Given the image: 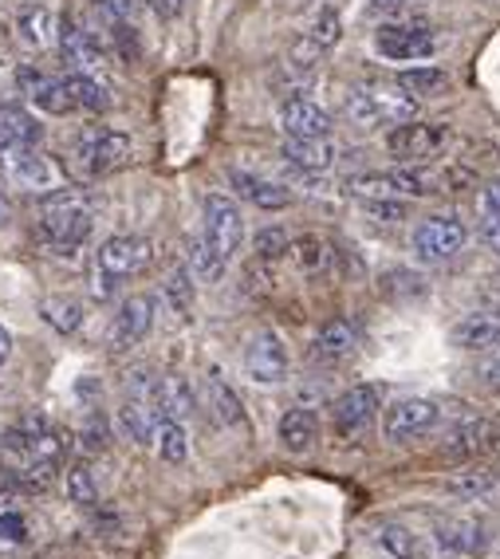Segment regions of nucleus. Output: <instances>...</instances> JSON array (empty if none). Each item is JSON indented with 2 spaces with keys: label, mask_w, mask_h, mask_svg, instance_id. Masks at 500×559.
Wrapping results in <instances>:
<instances>
[{
  "label": "nucleus",
  "mask_w": 500,
  "mask_h": 559,
  "mask_svg": "<svg viewBox=\"0 0 500 559\" xmlns=\"http://www.w3.org/2000/svg\"><path fill=\"white\" fill-rule=\"evenodd\" d=\"M489 485H492L489 477H457V480H450V489L461 492V497H477V492H485Z\"/></svg>",
  "instance_id": "49530a36"
},
{
  "label": "nucleus",
  "mask_w": 500,
  "mask_h": 559,
  "mask_svg": "<svg viewBox=\"0 0 500 559\" xmlns=\"http://www.w3.org/2000/svg\"><path fill=\"white\" fill-rule=\"evenodd\" d=\"M9 355H12V335L4 328H0V362L9 359Z\"/></svg>",
  "instance_id": "de8ad7c7"
},
{
  "label": "nucleus",
  "mask_w": 500,
  "mask_h": 559,
  "mask_svg": "<svg viewBox=\"0 0 500 559\" xmlns=\"http://www.w3.org/2000/svg\"><path fill=\"white\" fill-rule=\"evenodd\" d=\"M438 48V32L430 21H391L374 32V51L382 60H426Z\"/></svg>",
  "instance_id": "0eeeda50"
},
{
  "label": "nucleus",
  "mask_w": 500,
  "mask_h": 559,
  "mask_svg": "<svg viewBox=\"0 0 500 559\" xmlns=\"http://www.w3.org/2000/svg\"><path fill=\"white\" fill-rule=\"evenodd\" d=\"M16 36H21L24 48L40 51L60 36V21H56L44 4H28V9H21V16H16Z\"/></svg>",
  "instance_id": "a878e982"
},
{
  "label": "nucleus",
  "mask_w": 500,
  "mask_h": 559,
  "mask_svg": "<svg viewBox=\"0 0 500 559\" xmlns=\"http://www.w3.org/2000/svg\"><path fill=\"white\" fill-rule=\"evenodd\" d=\"M44 127L32 119V110L21 103H0V154L16 151V146H40Z\"/></svg>",
  "instance_id": "aec40b11"
},
{
  "label": "nucleus",
  "mask_w": 500,
  "mask_h": 559,
  "mask_svg": "<svg viewBox=\"0 0 500 559\" xmlns=\"http://www.w3.org/2000/svg\"><path fill=\"white\" fill-rule=\"evenodd\" d=\"M394 87H402L410 99H438V95H445V91L453 87L450 71L441 68H406L398 71V83Z\"/></svg>",
  "instance_id": "c85d7f7f"
},
{
  "label": "nucleus",
  "mask_w": 500,
  "mask_h": 559,
  "mask_svg": "<svg viewBox=\"0 0 500 559\" xmlns=\"http://www.w3.org/2000/svg\"><path fill=\"white\" fill-rule=\"evenodd\" d=\"M453 343L461 350H492L500 347V308L492 311H473L469 320H461L453 328Z\"/></svg>",
  "instance_id": "5701e85b"
},
{
  "label": "nucleus",
  "mask_w": 500,
  "mask_h": 559,
  "mask_svg": "<svg viewBox=\"0 0 500 559\" xmlns=\"http://www.w3.org/2000/svg\"><path fill=\"white\" fill-rule=\"evenodd\" d=\"M477 225L480 240L500 257V178H489L477 193Z\"/></svg>",
  "instance_id": "7c9ffc66"
},
{
  "label": "nucleus",
  "mask_w": 500,
  "mask_h": 559,
  "mask_svg": "<svg viewBox=\"0 0 500 559\" xmlns=\"http://www.w3.org/2000/svg\"><path fill=\"white\" fill-rule=\"evenodd\" d=\"M497 480H500V469H497Z\"/></svg>",
  "instance_id": "864d4df0"
},
{
  "label": "nucleus",
  "mask_w": 500,
  "mask_h": 559,
  "mask_svg": "<svg viewBox=\"0 0 500 559\" xmlns=\"http://www.w3.org/2000/svg\"><path fill=\"white\" fill-rule=\"evenodd\" d=\"M9 217H12V210H9V198H4V190H0V229L9 225Z\"/></svg>",
  "instance_id": "8fccbe9b"
},
{
  "label": "nucleus",
  "mask_w": 500,
  "mask_h": 559,
  "mask_svg": "<svg viewBox=\"0 0 500 559\" xmlns=\"http://www.w3.org/2000/svg\"><path fill=\"white\" fill-rule=\"evenodd\" d=\"M288 252L296 257L300 272H308V276H320V272H328L331 269V257H335V249H331L323 237H316V233H303V237H296Z\"/></svg>",
  "instance_id": "473e14b6"
},
{
  "label": "nucleus",
  "mask_w": 500,
  "mask_h": 559,
  "mask_svg": "<svg viewBox=\"0 0 500 559\" xmlns=\"http://www.w3.org/2000/svg\"><path fill=\"white\" fill-rule=\"evenodd\" d=\"M229 181L237 186V193L245 201H252L257 210H269V213H281V210H288L291 201V190L288 186H281V181H269V178H261V174H249V170H237L233 166L229 170Z\"/></svg>",
  "instance_id": "a211bd4d"
},
{
  "label": "nucleus",
  "mask_w": 500,
  "mask_h": 559,
  "mask_svg": "<svg viewBox=\"0 0 500 559\" xmlns=\"http://www.w3.org/2000/svg\"><path fill=\"white\" fill-rule=\"evenodd\" d=\"M362 213L374 221H406V201L402 198H362Z\"/></svg>",
  "instance_id": "37998d69"
},
{
  "label": "nucleus",
  "mask_w": 500,
  "mask_h": 559,
  "mask_svg": "<svg viewBox=\"0 0 500 559\" xmlns=\"http://www.w3.org/2000/svg\"><path fill=\"white\" fill-rule=\"evenodd\" d=\"M131 154H134L131 139L122 130H110V127H83L75 134V142H71V166H75V174L83 181L107 178V174L122 170L131 162Z\"/></svg>",
  "instance_id": "f03ea898"
},
{
  "label": "nucleus",
  "mask_w": 500,
  "mask_h": 559,
  "mask_svg": "<svg viewBox=\"0 0 500 559\" xmlns=\"http://www.w3.org/2000/svg\"><path fill=\"white\" fill-rule=\"evenodd\" d=\"M453 130L445 122H402L386 134V151L394 162H430L438 154L450 151Z\"/></svg>",
  "instance_id": "423d86ee"
},
{
  "label": "nucleus",
  "mask_w": 500,
  "mask_h": 559,
  "mask_svg": "<svg viewBox=\"0 0 500 559\" xmlns=\"http://www.w3.org/2000/svg\"><path fill=\"white\" fill-rule=\"evenodd\" d=\"M374 9H402V4H410V0H367Z\"/></svg>",
  "instance_id": "3c124183"
},
{
  "label": "nucleus",
  "mask_w": 500,
  "mask_h": 559,
  "mask_svg": "<svg viewBox=\"0 0 500 559\" xmlns=\"http://www.w3.org/2000/svg\"><path fill=\"white\" fill-rule=\"evenodd\" d=\"M28 539V528H24V520L16 512H0V544H24Z\"/></svg>",
  "instance_id": "c03bdc74"
},
{
  "label": "nucleus",
  "mask_w": 500,
  "mask_h": 559,
  "mask_svg": "<svg viewBox=\"0 0 500 559\" xmlns=\"http://www.w3.org/2000/svg\"><path fill=\"white\" fill-rule=\"evenodd\" d=\"M492 551H497V559H500V544H497V548H492Z\"/></svg>",
  "instance_id": "603ef678"
},
{
  "label": "nucleus",
  "mask_w": 500,
  "mask_h": 559,
  "mask_svg": "<svg viewBox=\"0 0 500 559\" xmlns=\"http://www.w3.org/2000/svg\"><path fill=\"white\" fill-rule=\"evenodd\" d=\"M477 374L489 382V386H500V347L485 350V359L477 362Z\"/></svg>",
  "instance_id": "a18cd8bd"
},
{
  "label": "nucleus",
  "mask_w": 500,
  "mask_h": 559,
  "mask_svg": "<svg viewBox=\"0 0 500 559\" xmlns=\"http://www.w3.org/2000/svg\"><path fill=\"white\" fill-rule=\"evenodd\" d=\"M63 87L71 95V107L75 110H91V115H103L110 107V91L103 87L95 75H83V71H68L63 75Z\"/></svg>",
  "instance_id": "c756f323"
},
{
  "label": "nucleus",
  "mask_w": 500,
  "mask_h": 559,
  "mask_svg": "<svg viewBox=\"0 0 500 559\" xmlns=\"http://www.w3.org/2000/svg\"><path fill=\"white\" fill-rule=\"evenodd\" d=\"M320 441V418L311 409L296 406L281 418V445L288 453H308Z\"/></svg>",
  "instance_id": "bb28decb"
},
{
  "label": "nucleus",
  "mask_w": 500,
  "mask_h": 559,
  "mask_svg": "<svg viewBox=\"0 0 500 559\" xmlns=\"http://www.w3.org/2000/svg\"><path fill=\"white\" fill-rule=\"evenodd\" d=\"M347 119L362 130H379V127H402V122H414L418 115V99H410L402 87H355L343 103Z\"/></svg>",
  "instance_id": "7ed1b4c3"
},
{
  "label": "nucleus",
  "mask_w": 500,
  "mask_h": 559,
  "mask_svg": "<svg viewBox=\"0 0 500 559\" xmlns=\"http://www.w3.org/2000/svg\"><path fill=\"white\" fill-rule=\"evenodd\" d=\"M438 418H441V406L433 399H402L386 409L382 433L391 441H410V438H421L426 430H433Z\"/></svg>",
  "instance_id": "9b49d317"
},
{
  "label": "nucleus",
  "mask_w": 500,
  "mask_h": 559,
  "mask_svg": "<svg viewBox=\"0 0 500 559\" xmlns=\"http://www.w3.org/2000/svg\"><path fill=\"white\" fill-rule=\"evenodd\" d=\"M154 4H158L166 16H170V12H181V4H186V0H154Z\"/></svg>",
  "instance_id": "09e8293b"
},
{
  "label": "nucleus",
  "mask_w": 500,
  "mask_h": 559,
  "mask_svg": "<svg viewBox=\"0 0 500 559\" xmlns=\"http://www.w3.org/2000/svg\"><path fill=\"white\" fill-rule=\"evenodd\" d=\"M162 296H166V304H170L174 316L190 320L193 316V276H190V269H174L170 276H166V284H162Z\"/></svg>",
  "instance_id": "f704fd0d"
},
{
  "label": "nucleus",
  "mask_w": 500,
  "mask_h": 559,
  "mask_svg": "<svg viewBox=\"0 0 500 559\" xmlns=\"http://www.w3.org/2000/svg\"><path fill=\"white\" fill-rule=\"evenodd\" d=\"M91 201L80 190H51L40 201V240L51 252H75L91 237Z\"/></svg>",
  "instance_id": "f257e3e1"
},
{
  "label": "nucleus",
  "mask_w": 500,
  "mask_h": 559,
  "mask_svg": "<svg viewBox=\"0 0 500 559\" xmlns=\"http://www.w3.org/2000/svg\"><path fill=\"white\" fill-rule=\"evenodd\" d=\"M56 40H60V51L71 71H83V75H95V71H99L103 44L91 28H83V24H75V21H60V36H56Z\"/></svg>",
  "instance_id": "2eb2a0df"
},
{
  "label": "nucleus",
  "mask_w": 500,
  "mask_h": 559,
  "mask_svg": "<svg viewBox=\"0 0 500 559\" xmlns=\"http://www.w3.org/2000/svg\"><path fill=\"white\" fill-rule=\"evenodd\" d=\"M497 421L492 418H469V421H461L457 430H453L450 445H445V453L450 457H461V461H469V457H480V453H489L492 445H497Z\"/></svg>",
  "instance_id": "4be33fe9"
},
{
  "label": "nucleus",
  "mask_w": 500,
  "mask_h": 559,
  "mask_svg": "<svg viewBox=\"0 0 500 559\" xmlns=\"http://www.w3.org/2000/svg\"><path fill=\"white\" fill-rule=\"evenodd\" d=\"M281 154L291 162V166H300V170H308V174H320L335 162V142L331 139H288Z\"/></svg>",
  "instance_id": "cd10ccee"
},
{
  "label": "nucleus",
  "mask_w": 500,
  "mask_h": 559,
  "mask_svg": "<svg viewBox=\"0 0 500 559\" xmlns=\"http://www.w3.org/2000/svg\"><path fill=\"white\" fill-rule=\"evenodd\" d=\"M44 320L60 331V335H71V331H80V323H83V304L71 300V296H48V300H44Z\"/></svg>",
  "instance_id": "c9c22d12"
},
{
  "label": "nucleus",
  "mask_w": 500,
  "mask_h": 559,
  "mask_svg": "<svg viewBox=\"0 0 500 559\" xmlns=\"http://www.w3.org/2000/svg\"><path fill=\"white\" fill-rule=\"evenodd\" d=\"M374 409H379V390L350 386V390H343L340 399H335V406H331V426H335L340 438H359V433L370 430Z\"/></svg>",
  "instance_id": "f8f14e48"
},
{
  "label": "nucleus",
  "mask_w": 500,
  "mask_h": 559,
  "mask_svg": "<svg viewBox=\"0 0 500 559\" xmlns=\"http://www.w3.org/2000/svg\"><path fill=\"white\" fill-rule=\"evenodd\" d=\"M0 174H4L9 186L28 190V193H51L56 186H60L56 162H51L48 154L36 151V146H16V151L0 154Z\"/></svg>",
  "instance_id": "1a4fd4ad"
},
{
  "label": "nucleus",
  "mask_w": 500,
  "mask_h": 559,
  "mask_svg": "<svg viewBox=\"0 0 500 559\" xmlns=\"http://www.w3.org/2000/svg\"><path fill=\"white\" fill-rule=\"evenodd\" d=\"M151 260L154 249L146 237H110L99 249V272L119 284V280L139 276L142 269H151Z\"/></svg>",
  "instance_id": "ddd939ff"
},
{
  "label": "nucleus",
  "mask_w": 500,
  "mask_h": 559,
  "mask_svg": "<svg viewBox=\"0 0 500 559\" xmlns=\"http://www.w3.org/2000/svg\"><path fill=\"white\" fill-rule=\"evenodd\" d=\"M201 240L217 252L221 260H233L245 245V217L240 205L225 193H210L205 198V217H201Z\"/></svg>",
  "instance_id": "39448f33"
},
{
  "label": "nucleus",
  "mask_w": 500,
  "mask_h": 559,
  "mask_svg": "<svg viewBox=\"0 0 500 559\" xmlns=\"http://www.w3.org/2000/svg\"><path fill=\"white\" fill-rule=\"evenodd\" d=\"M119 426L127 438H134L139 445H151L154 433H158V418H154V409H146L142 402H122L119 406Z\"/></svg>",
  "instance_id": "72a5a7b5"
},
{
  "label": "nucleus",
  "mask_w": 500,
  "mask_h": 559,
  "mask_svg": "<svg viewBox=\"0 0 500 559\" xmlns=\"http://www.w3.org/2000/svg\"><path fill=\"white\" fill-rule=\"evenodd\" d=\"M68 497L75 500V504H83V509H91V504L99 500V485H95V477H91L87 465L68 469Z\"/></svg>",
  "instance_id": "ea45409f"
},
{
  "label": "nucleus",
  "mask_w": 500,
  "mask_h": 559,
  "mask_svg": "<svg viewBox=\"0 0 500 559\" xmlns=\"http://www.w3.org/2000/svg\"><path fill=\"white\" fill-rule=\"evenodd\" d=\"M288 249H291V240L281 225L257 233V260H261V264H276V260L288 257Z\"/></svg>",
  "instance_id": "58836bf2"
},
{
  "label": "nucleus",
  "mask_w": 500,
  "mask_h": 559,
  "mask_svg": "<svg viewBox=\"0 0 500 559\" xmlns=\"http://www.w3.org/2000/svg\"><path fill=\"white\" fill-rule=\"evenodd\" d=\"M355 350H359V328L350 320H331L323 323L316 343H311V359L323 362V367H340Z\"/></svg>",
  "instance_id": "f3484780"
},
{
  "label": "nucleus",
  "mask_w": 500,
  "mask_h": 559,
  "mask_svg": "<svg viewBox=\"0 0 500 559\" xmlns=\"http://www.w3.org/2000/svg\"><path fill=\"white\" fill-rule=\"evenodd\" d=\"M21 91L28 95L32 103L40 110H48V115H68V110H75L71 107V95H68V87H63V80H51L48 71H36V68H21Z\"/></svg>",
  "instance_id": "6ab92c4d"
},
{
  "label": "nucleus",
  "mask_w": 500,
  "mask_h": 559,
  "mask_svg": "<svg viewBox=\"0 0 500 559\" xmlns=\"http://www.w3.org/2000/svg\"><path fill=\"white\" fill-rule=\"evenodd\" d=\"M190 269H193V276L205 280V284H217V280L225 276V269H229V260H221L217 252L198 237L190 245Z\"/></svg>",
  "instance_id": "4c0bfd02"
},
{
  "label": "nucleus",
  "mask_w": 500,
  "mask_h": 559,
  "mask_svg": "<svg viewBox=\"0 0 500 559\" xmlns=\"http://www.w3.org/2000/svg\"><path fill=\"white\" fill-rule=\"evenodd\" d=\"M154 328V300L151 296H131L122 300V308L115 311L110 323V350H131L139 347Z\"/></svg>",
  "instance_id": "4468645a"
},
{
  "label": "nucleus",
  "mask_w": 500,
  "mask_h": 559,
  "mask_svg": "<svg viewBox=\"0 0 500 559\" xmlns=\"http://www.w3.org/2000/svg\"><path fill=\"white\" fill-rule=\"evenodd\" d=\"M107 441H110V426H107V418H99V414H91V418L83 421V430H80V445H83V453H103V450H107Z\"/></svg>",
  "instance_id": "79ce46f5"
},
{
  "label": "nucleus",
  "mask_w": 500,
  "mask_h": 559,
  "mask_svg": "<svg viewBox=\"0 0 500 559\" xmlns=\"http://www.w3.org/2000/svg\"><path fill=\"white\" fill-rule=\"evenodd\" d=\"M433 539L453 556H480L485 544H489V532L480 528L477 520H441Z\"/></svg>",
  "instance_id": "393cba45"
},
{
  "label": "nucleus",
  "mask_w": 500,
  "mask_h": 559,
  "mask_svg": "<svg viewBox=\"0 0 500 559\" xmlns=\"http://www.w3.org/2000/svg\"><path fill=\"white\" fill-rule=\"evenodd\" d=\"M465 240H469V229L457 217H426L414 225L410 249L421 264H445L465 249Z\"/></svg>",
  "instance_id": "6e6552de"
},
{
  "label": "nucleus",
  "mask_w": 500,
  "mask_h": 559,
  "mask_svg": "<svg viewBox=\"0 0 500 559\" xmlns=\"http://www.w3.org/2000/svg\"><path fill=\"white\" fill-rule=\"evenodd\" d=\"M441 186H445V170H426V166H398V170L350 178V190L359 198H430Z\"/></svg>",
  "instance_id": "20e7f679"
},
{
  "label": "nucleus",
  "mask_w": 500,
  "mask_h": 559,
  "mask_svg": "<svg viewBox=\"0 0 500 559\" xmlns=\"http://www.w3.org/2000/svg\"><path fill=\"white\" fill-rule=\"evenodd\" d=\"M154 445H158L162 461H170V465H181V461L190 457V438H186V426H181V421H158Z\"/></svg>",
  "instance_id": "e433bc0d"
},
{
  "label": "nucleus",
  "mask_w": 500,
  "mask_h": 559,
  "mask_svg": "<svg viewBox=\"0 0 500 559\" xmlns=\"http://www.w3.org/2000/svg\"><path fill=\"white\" fill-rule=\"evenodd\" d=\"M340 32H343L340 28V12H335V9H323L320 16L311 21V28L303 32V36H308V40H316L323 51H328L331 44H340Z\"/></svg>",
  "instance_id": "a19ab883"
},
{
  "label": "nucleus",
  "mask_w": 500,
  "mask_h": 559,
  "mask_svg": "<svg viewBox=\"0 0 500 559\" xmlns=\"http://www.w3.org/2000/svg\"><path fill=\"white\" fill-rule=\"evenodd\" d=\"M154 418L158 421H181L193 414V390L190 382L181 379V374H162L158 382H154Z\"/></svg>",
  "instance_id": "412c9836"
},
{
  "label": "nucleus",
  "mask_w": 500,
  "mask_h": 559,
  "mask_svg": "<svg viewBox=\"0 0 500 559\" xmlns=\"http://www.w3.org/2000/svg\"><path fill=\"white\" fill-rule=\"evenodd\" d=\"M379 544L391 559H430V544L418 539V532H410L406 524H382Z\"/></svg>",
  "instance_id": "2f4dec72"
},
{
  "label": "nucleus",
  "mask_w": 500,
  "mask_h": 559,
  "mask_svg": "<svg viewBox=\"0 0 500 559\" xmlns=\"http://www.w3.org/2000/svg\"><path fill=\"white\" fill-rule=\"evenodd\" d=\"M205 399H210L213 418H217L221 426H229V430H245V426H249V421H245V406H240V394L225 382L221 370L205 374Z\"/></svg>",
  "instance_id": "b1692460"
},
{
  "label": "nucleus",
  "mask_w": 500,
  "mask_h": 559,
  "mask_svg": "<svg viewBox=\"0 0 500 559\" xmlns=\"http://www.w3.org/2000/svg\"><path fill=\"white\" fill-rule=\"evenodd\" d=\"M281 127L288 139H331V115L303 95L281 103Z\"/></svg>",
  "instance_id": "dca6fc26"
},
{
  "label": "nucleus",
  "mask_w": 500,
  "mask_h": 559,
  "mask_svg": "<svg viewBox=\"0 0 500 559\" xmlns=\"http://www.w3.org/2000/svg\"><path fill=\"white\" fill-rule=\"evenodd\" d=\"M245 367H249L252 379L264 382V386H276V382L288 379L291 355H288V343L281 340V331H272V328L257 331L249 340V347H245Z\"/></svg>",
  "instance_id": "9d476101"
}]
</instances>
